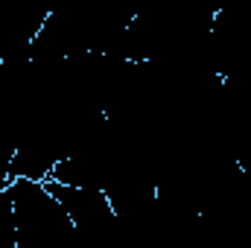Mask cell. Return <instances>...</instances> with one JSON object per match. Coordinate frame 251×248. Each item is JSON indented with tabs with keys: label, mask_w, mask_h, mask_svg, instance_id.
I'll return each instance as SVG.
<instances>
[{
	"label": "cell",
	"mask_w": 251,
	"mask_h": 248,
	"mask_svg": "<svg viewBox=\"0 0 251 248\" xmlns=\"http://www.w3.org/2000/svg\"><path fill=\"white\" fill-rule=\"evenodd\" d=\"M6 190L15 207L18 248H79L70 216L44 181L15 178Z\"/></svg>",
	"instance_id": "1"
},
{
	"label": "cell",
	"mask_w": 251,
	"mask_h": 248,
	"mask_svg": "<svg viewBox=\"0 0 251 248\" xmlns=\"http://www.w3.org/2000/svg\"><path fill=\"white\" fill-rule=\"evenodd\" d=\"M0 231L15 234V207H12L9 190H0Z\"/></svg>",
	"instance_id": "3"
},
{
	"label": "cell",
	"mask_w": 251,
	"mask_h": 248,
	"mask_svg": "<svg viewBox=\"0 0 251 248\" xmlns=\"http://www.w3.org/2000/svg\"><path fill=\"white\" fill-rule=\"evenodd\" d=\"M47 190L56 196L76 228L79 248H120V219L100 190H82V187H64L56 181H44Z\"/></svg>",
	"instance_id": "2"
}]
</instances>
